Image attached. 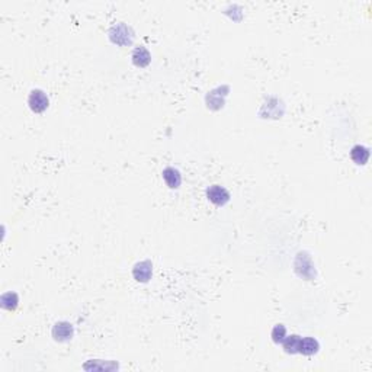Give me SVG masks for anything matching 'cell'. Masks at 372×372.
<instances>
[{
  "mask_svg": "<svg viewBox=\"0 0 372 372\" xmlns=\"http://www.w3.org/2000/svg\"><path fill=\"white\" fill-rule=\"evenodd\" d=\"M150 53L144 47H137L132 53V63L137 67H146L150 63Z\"/></svg>",
  "mask_w": 372,
  "mask_h": 372,
  "instance_id": "8992f818",
  "label": "cell"
},
{
  "mask_svg": "<svg viewBox=\"0 0 372 372\" xmlns=\"http://www.w3.org/2000/svg\"><path fill=\"white\" fill-rule=\"evenodd\" d=\"M207 198L217 207H222L230 201V194L225 188L219 185H213L207 189Z\"/></svg>",
  "mask_w": 372,
  "mask_h": 372,
  "instance_id": "7a4b0ae2",
  "label": "cell"
},
{
  "mask_svg": "<svg viewBox=\"0 0 372 372\" xmlns=\"http://www.w3.org/2000/svg\"><path fill=\"white\" fill-rule=\"evenodd\" d=\"M285 337H286V328L282 324H278V326H275L273 330H272V339H273V342L275 343H282V340H284Z\"/></svg>",
  "mask_w": 372,
  "mask_h": 372,
  "instance_id": "8fae6325",
  "label": "cell"
},
{
  "mask_svg": "<svg viewBox=\"0 0 372 372\" xmlns=\"http://www.w3.org/2000/svg\"><path fill=\"white\" fill-rule=\"evenodd\" d=\"M350 159L356 164H367V161L370 159V150L364 146H355L350 152Z\"/></svg>",
  "mask_w": 372,
  "mask_h": 372,
  "instance_id": "ba28073f",
  "label": "cell"
},
{
  "mask_svg": "<svg viewBox=\"0 0 372 372\" xmlns=\"http://www.w3.org/2000/svg\"><path fill=\"white\" fill-rule=\"evenodd\" d=\"M163 179L170 189H177L182 183V176L179 173V170L173 167H166L163 170Z\"/></svg>",
  "mask_w": 372,
  "mask_h": 372,
  "instance_id": "5b68a950",
  "label": "cell"
},
{
  "mask_svg": "<svg viewBox=\"0 0 372 372\" xmlns=\"http://www.w3.org/2000/svg\"><path fill=\"white\" fill-rule=\"evenodd\" d=\"M28 104H29V108L34 110V112L41 113V112H44V110L48 108V104H50V102H48V98H47V95H45L43 90L35 89V90L31 92L29 99H28Z\"/></svg>",
  "mask_w": 372,
  "mask_h": 372,
  "instance_id": "6da1fadb",
  "label": "cell"
},
{
  "mask_svg": "<svg viewBox=\"0 0 372 372\" xmlns=\"http://www.w3.org/2000/svg\"><path fill=\"white\" fill-rule=\"evenodd\" d=\"M0 303H1V307H3L4 310H7V311H15L16 307H18L19 300H18V295H16L15 292H6V294L1 295Z\"/></svg>",
  "mask_w": 372,
  "mask_h": 372,
  "instance_id": "9c48e42d",
  "label": "cell"
},
{
  "mask_svg": "<svg viewBox=\"0 0 372 372\" xmlns=\"http://www.w3.org/2000/svg\"><path fill=\"white\" fill-rule=\"evenodd\" d=\"M319 348H320V345H319V342H317L314 337H304V339H301V342H300V350H298V353H303V355H307V356H311V355H314V353L319 352Z\"/></svg>",
  "mask_w": 372,
  "mask_h": 372,
  "instance_id": "52a82bcc",
  "label": "cell"
},
{
  "mask_svg": "<svg viewBox=\"0 0 372 372\" xmlns=\"http://www.w3.org/2000/svg\"><path fill=\"white\" fill-rule=\"evenodd\" d=\"M53 337L57 342H67L73 337V326L67 321H60L53 328Z\"/></svg>",
  "mask_w": 372,
  "mask_h": 372,
  "instance_id": "277c9868",
  "label": "cell"
},
{
  "mask_svg": "<svg viewBox=\"0 0 372 372\" xmlns=\"http://www.w3.org/2000/svg\"><path fill=\"white\" fill-rule=\"evenodd\" d=\"M134 278L138 281V282H147L150 278H152V273H153V265L149 262V261H144V262H140L135 265L134 270Z\"/></svg>",
  "mask_w": 372,
  "mask_h": 372,
  "instance_id": "3957f363",
  "label": "cell"
},
{
  "mask_svg": "<svg viewBox=\"0 0 372 372\" xmlns=\"http://www.w3.org/2000/svg\"><path fill=\"white\" fill-rule=\"evenodd\" d=\"M300 342H301V337L297 336V334H292V336H289V337H285L284 340H282L285 352H286V353H291V355L298 353V350H300Z\"/></svg>",
  "mask_w": 372,
  "mask_h": 372,
  "instance_id": "30bf717a",
  "label": "cell"
}]
</instances>
